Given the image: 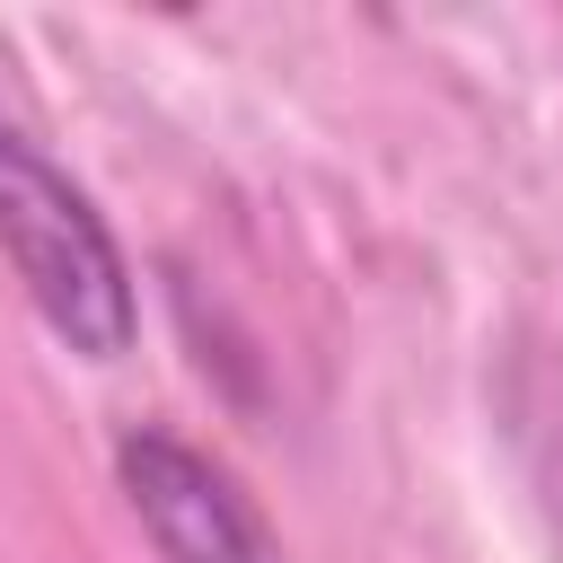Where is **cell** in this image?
I'll return each instance as SVG.
<instances>
[{
    "label": "cell",
    "instance_id": "1",
    "mask_svg": "<svg viewBox=\"0 0 563 563\" xmlns=\"http://www.w3.org/2000/svg\"><path fill=\"white\" fill-rule=\"evenodd\" d=\"M0 255L26 282L35 317L79 361H123L132 352L141 299H132V264H123L106 211L9 123H0Z\"/></svg>",
    "mask_w": 563,
    "mask_h": 563
},
{
    "label": "cell",
    "instance_id": "2",
    "mask_svg": "<svg viewBox=\"0 0 563 563\" xmlns=\"http://www.w3.org/2000/svg\"><path fill=\"white\" fill-rule=\"evenodd\" d=\"M114 484H123L132 519L150 528L158 563H282L255 501L202 449H185L176 431H150V422L123 431L114 440Z\"/></svg>",
    "mask_w": 563,
    "mask_h": 563
}]
</instances>
